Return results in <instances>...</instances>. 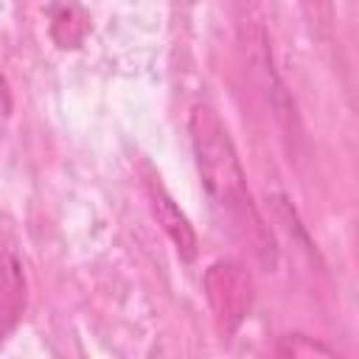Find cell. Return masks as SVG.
I'll use <instances>...</instances> for the list:
<instances>
[{
    "mask_svg": "<svg viewBox=\"0 0 359 359\" xmlns=\"http://www.w3.org/2000/svg\"><path fill=\"white\" fill-rule=\"evenodd\" d=\"M188 132H191V146H194L199 177L208 196L224 213L233 236L250 247L255 261L264 269H275L278 264L275 238L250 196L247 174L241 168L238 151L233 146V137L224 121L213 107L196 104L188 118Z\"/></svg>",
    "mask_w": 359,
    "mask_h": 359,
    "instance_id": "1",
    "label": "cell"
},
{
    "mask_svg": "<svg viewBox=\"0 0 359 359\" xmlns=\"http://www.w3.org/2000/svg\"><path fill=\"white\" fill-rule=\"evenodd\" d=\"M202 286H205V297L216 314L219 328L224 334H233L250 314V306L255 297L250 272L233 258H219L205 269Z\"/></svg>",
    "mask_w": 359,
    "mask_h": 359,
    "instance_id": "2",
    "label": "cell"
},
{
    "mask_svg": "<svg viewBox=\"0 0 359 359\" xmlns=\"http://www.w3.org/2000/svg\"><path fill=\"white\" fill-rule=\"evenodd\" d=\"M149 194H151L154 216H157V222L163 224L165 236L171 238L177 255L191 264V261L196 258V233H194L188 216L180 210V205L171 199V194H168L160 182H151V185H149Z\"/></svg>",
    "mask_w": 359,
    "mask_h": 359,
    "instance_id": "3",
    "label": "cell"
},
{
    "mask_svg": "<svg viewBox=\"0 0 359 359\" xmlns=\"http://www.w3.org/2000/svg\"><path fill=\"white\" fill-rule=\"evenodd\" d=\"M25 309V275L11 252H0V339L17 325Z\"/></svg>",
    "mask_w": 359,
    "mask_h": 359,
    "instance_id": "4",
    "label": "cell"
},
{
    "mask_svg": "<svg viewBox=\"0 0 359 359\" xmlns=\"http://www.w3.org/2000/svg\"><path fill=\"white\" fill-rule=\"evenodd\" d=\"M50 20H53L50 22V34L59 42V48H79V42L84 39V34L90 28L87 14L73 0H59L50 8Z\"/></svg>",
    "mask_w": 359,
    "mask_h": 359,
    "instance_id": "5",
    "label": "cell"
},
{
    "mask_svg": "<svg viewBox=\"0 0 359 359\" xmlns=\"http://www.w3.org/2000/svg\"><path fill=\"white\" fill-rule=\"evenodd\" d=\"M309 28L320 39H331L334 31V0H300Z\"/></svg>",
    "mask_w": 359,
    "mask_h": 359,
    "instance_id": "6",
    "label": "cell"
},
{
    "mask_svg": "<svg viewBox=\"0 0 359 359\" xmlns=\"http://www.w3.org/2000/svg\"><path fill=\"white\" fill-rule=\"evenodd\" d=\"M278 353H283V356H328V359L337 356L328 345H323L306 334H286L278 342Z\"/></svg>",
    "mask_w": 359,
    "mask_h": 359,
    "instance_id": "7",
    "label": "cell"
},
{
    "mask_svg": "<svg viewBox=\"0 0 359 359\" xmlns=\"http://www.w3.org/2000/svg\"><path fill=\"white\" fill-rule=\"evenodd\" d=\"M0 104H3V109H8V84L3 79V73H0Z\"/></svg>",
    "mask_w": 359,
    "mask_h": 359,
    "instance_id": "8",
    "label": "cell"
}]
</instances>
